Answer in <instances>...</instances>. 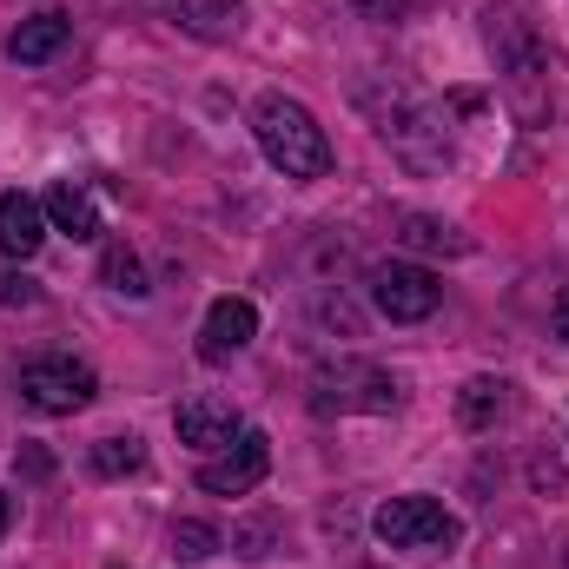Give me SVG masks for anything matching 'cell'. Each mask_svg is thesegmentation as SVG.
Returning a JSON list of instances; mask_svg holds the SVG:
<instances>
[{
  "mask_svg": "<svg viewBox=\"0 0 569 569\" xmlns=\"http://www.w3.org/2000/svg\"><path fill=\"white\" fill-rule=\"evenodd\" d=\"M483 47L503 73V100L523 127H543L550 120V60H543V40L537 27L517 13V7H490L483 13Z\"/></svg>",
  "mask_w": 569,
  "mask_h": 569,
  "instance_id": "cell-1",
  "label": "cell"
},
{
  "mask_svg": "<svg viewBox=\"0 0 569 569\" xmlns=\"http://www.w3.org/2000/svg\"><path fill=\"white\" fill-rule=\"evenodd\" d=\"M358 107L371 113V127L385 133V146H398L411 166H443L450 146H443V120L425 93H411L405 80L378 73V80H358Z\"/></svg>",
  "mask_w": 569,
  "mask_h": 569,
  "instance_id": "cell-2",
  "label": "cell"
},
{
  "mask_svg": "<svg viewBox=\"0 0 569 569\" xmlns=\"http://www.w3.org/2000/svg\"><path fill=\"white\" fill-rule=\"evenodd\" d=\"M252 133H259V152L279 166L284 179H325L331 172V140L325 127L311 120V107L284 100V93H266L252 107Z\"/></svg>",
  "mask_w": 569,
  "mask_h": 569,
  "instance_id": "cell-3",
  "label": "cell"
},
{
  "mask_svg": "<svg viewBox=\"0 0 569 569\" xmlns=\"http://www.w3.org/2000/svg\"><path fill=\"white\" fill-rule=\"evenodd\" d=\"M311 411H318V418H351V411L385 418V411H398V378H391L385 365H371V358L318 365V371H311Z\"/></svg>",
  "mask_w": 569,
  "mask_h": 569,
  "instance_id": "cell-4",
  "label": "cell"
},
{
  "mask_svg": "<svg viewBox=\"0 0 569 569\" xmlns=\"http://www.w3.org/2000/svg\"><path fill=\"white\" fill-rule=\"evenodd\" d=\"M93 391H100L93 365H80V358H67V351H47V358H27V365H20V405H27V411L73 418V411L93 405Z\"/></svg>",
  "mask_w": 569,
  "mask_h": 569,
  "instance_id": "cell-5",
  "label": "cell"
},
{
  "mask_svg": "<svg viewBox=\"0 0 569 569\" xmlns=\"http://www.w3.org/2000/svg\"><path fill=\"white\" fill-rule=\"evenodd\" d=\"M371 530H378L391 550H450V543L463 537V523H457L437 497H391V503L371 517Z\"/></svg>",
  "mask_w": 569,
  "mask_h": 569,
  "instance_id": "cell-6",
  "label": "cell"
},
{
  "mask_svg": "<svg viewBox=\"0 0 569 569\" xmlns=\"http://www.w3.org/2000/svg\"><path fill=\"white\" fill-rule=\"evenodd\" d=\"M266 470H272V437L266 430H239L219 457H206L199 463V490H212V497H246V490H259L266 483Z\"/></svg>",
  "mask_w": 569,
  "mask_h": 569,
  "instance_id": "cell-7",
  "label": "cell"
},
{
  "mask_svg": "<svg viewBox=\"0 0 569 569\" xmlns=\"http://www.w3.org/2000/svg\"><path fill=\"white\" fill-rule=\"evenodd\" d=\"M437 298H443V284L430 279L425 266H411V259L371 266V305H378L391 325H418V318H430Z\"/></svg>",
  "mask_w": 569,
  "mask_h": 569,
  "instance_id": "cell-8",
  "label": "cell"
},
{
  "mask_svg": "<svg viewBox=\"0 0 569 569\" xmlns=\"http://www.w3.org/2000/svg\"><path fill=\"white\" fill-rule=\"evenodd\" d=\"M252 331H259V311H252L246 298H219V305L206 311V325H199V358H206V365H226L232 351L252 345Z\"/></svg>",
  "mask_w": 569,
  "mask_h": 569,
  "instance_id": "cell-9",
  "label": "cell"
},
{
  "mask_svg": "<svg viewBox=\"0 0 569 569\" xmlns=\"http://www.w3.org/2000/svg\"><path fill=\"white\" fill-rule=\"evenodd\" d=\"M172 430H179V443H192V450H226L246 425H239V411H232L226 398H186V405L172 411Z\"/></svg>",
  "mask_w": 569,
  "mask_h": 569,
  "instance_id": "cell-10",
  "label": "cell"
},
{
  "mask_svg": "<svg viewBox=\"0 0 569 569\" xmlns=\"http://www.w3.org/2000/svg\"><path fill=\"white\" fill-rule=\"evenodd\" d=\"M47 246V206L27 192H0V252L7 259H33Z\"/></svg>",
  "mask_w": 569,
  "mask_h": 569,
  "instance_id": "cell-11",
  "label": "cell"
},
{
  "mask_svg": "<svg viewBox=\"0 0 569 569\" xmlns=\"http://www.w3.org/2000/svg\"><path fill=\"white\" fill-rule=\"evenodd\" d=\"M40 206H47V226H53V232H67V239H100V232H107V226H100L93 192H87V186H73V179H60Z\"/></svg>",
  "mask_w": 569,
  "mask_h": 569,
  "instance_id": "cell-12",
  "label": "cell"
},
{
  "mask_svg": "<svg viewBox=\"0 0 569 569\" xmlns=\"http://www.w3.org/2000/svg\"><path fill=\"white\" fill-rule=\"evenodd\" d=\"M67 40H73V20H67V13H33V20H20V27H13L7 53H13L20 67H40V60H53Z\"/></svg>",
  "mask_w": 569,
  "mask_h": 569,
  "instance_id": "cell-13",
  "label": "cell"
},
{
  "mask_svg": "<svg viewBox=\"0 0 569 569\" xmlns=\"http://www.w3.org/2000/svg\"><path fill=\"white\" fill-rule=\"evenodd\" d=\"M166 13L192 33V40H232L239 33V0H166Z\"/></svg>",
  "mask_w": 569,
  "mask_h": 569,
  "instance_id": "cell-14",
  "label": "cell"
},
{
  "mask_svg": "<svg viewBox=\"0 0 569 569\" xmlns=\"http://www.w3.org/2000/svg\"><path fill=\"white\" fill-rule=\"evenodd\" d=\"M503 411H510V385L503 378H470L457 391V425L463 430H490Z\"/></svg>",
  "mask_w": 569,
  "mask_h": 569,
  "instance_id": "cell-15",
  "label": "cell"
},
{
  "mask_svg": "<svg viewBox=\"0 0 569 569\" xmlns=\"http://www.w3.org/2000/svg\"><path fill=\"white\" fill-rule=\"evenodd\" d=\"M398 239H405L411 252H470V239H463L457 226L430 219V212H398Z\"/></svg>",
  "mask_w": 569,
  "mask_h": 569,
  "instance_id": "cell-16",
  "label": "cell"
},
{
  "mask_svg": "<svg viewBox=\"0 0 569 569\" xmlns=\"http://www.w3.org/2000/svg\"><path fill=\"white\" fill-rule=\"evenodd\" d=\"M100 279H107V291H120V298H146V291H152V284H146L140 252H133V246H120V239L100 252Z\"/></svg>",
  "mask_w": 569,
  "mask_h": 569,
  "instance_id": "cell-17",
  "label": "cell"
},
{
  "mask_svg": "<svg viewBox=\"0 0 569 569\" xmlns=\"http://www.w3.org/2000/svg\"><path fill=\"white\" fill-rule=\"evenodd\" d=\"M140 463H146V443L133 437V430H127V437H100V443H93V470H100V477H133Z\"/></svg>",
  "mask_w": 569,
  "mask_h": 569,
  "instance_id": "cell-18",
  "label": "cell"
},
{
  "mask_svg": "<svg viewBox=\"0 0 569 569\" xmlns=\"http://www.w3.org/2000/svg\"><path fill=\"white\" fill-rule=\"evenodd\" d=\"M219 543H226V537H219L212 523H192V517H186V523H172V550H179L186 563H206V557H219Z\"/></svg>",
  "mask_w": 569,
  "mask_h": 569,
  "instance_id": "cell-19",
  "label": "cell"
},
{
  "mask_svg": "<svg viewBox=\"0 0 569 569\" xmlns=\"http://www.w3.org/2000/svg\"><path fill=\"white\" fill-rule=\"evenodd\" d=\"M232 550H239L246 563L272 557V523H266V517H259V523H239V530H232Z\"/></svg>",
  "mask_w": 569,
  "mask_h": 569,
  "instance_id": "cell-20",
  "label": "cell"
},
{
  "mask_svg": "<svg viewBox=\"0 0 569 569\" xmlns=\"http://www.w3.org/2000/svg\"><path fill=\"white\" fill-rule=\"evenodd\" d=\"M40 291H33V279L27 272H13V266H0V305H33Z\"/></svg>",
  "mask_w": 569,
  "mask_h": 569,
  "instance_id": "cell-21",
  "label": "cell"
},
{
  "mask_svg": "<svg viewBox=\"0 0 569 569\" xmlns=\"http://www.w3.org/2000/svg\"><path fill=\"white\" fill-rule=\"evenodd\" d=\"M351 7H358L365 20H398V13H405L411 0H351Z\"/></svg>",
  "mask_w": 569,
  "mask_h": 569,
  "instance_id": "cell-22",
  "label": "cell"
},
{
  "mask_svg": "<svg viewBox=\"0 0 569 569\" xmlns=\"http://www.w3.org/2000/svg\"><path fill=\"white\" fill-rule=\"evenodd\" d=\"M557 338H569V291L557 298Z\"/></svg>",
  "mask_w": 569,
  "mask_h": 569,
  "instance_id": "cell-23",
  "label": "cell"
},
{
  "mask_svg": "<svg viewBox=\"0 0 569 569\" xmlns=\"http://www.w3.org/2000/svg\"><path fill=\"white\" fill-rule=\"evenodd\" d=\"M7 517H13V503H7V490H0V537H7Z\"/></svg>",
  "mask_w": 569,
  "mask_h": 569,
  "instance_id": "cell-24",
  "label": "cell"
},
{
  "mask_svg": "<svg viewBox=\"0 0 569 569\" xmlns=\"http://www.w3.org/2000/svg\"><path fill=\"white\" fill-rule=\"evenodd\" d=\"M563 569H569V550H563Z\"/></svg>",
  "mask_w": 569,
  "mask_h": 569,
  "instance_id": "cell-25",
  "label": "cell"
}]
</instances>
